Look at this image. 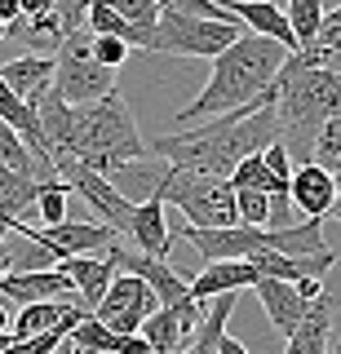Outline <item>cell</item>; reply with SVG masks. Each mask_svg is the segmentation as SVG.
Masks as SVG:
<instances>
[{"label": "cell", "instance_id": "cell-22", "mask_svg": "<svg viewBox=\"0 0 341 354\" xmlns=\"http://www.w3.org/2000/svg\"><path fill=\"white\" fill-rule=\"evenodd\" d=\"M58 270L71 279L75 297H80V306L89 310V315H93V306L102 301V292H107V288H111V279H116L111 257H62Z\"/></svg>", "mask_w": 341, "mask_h": 354}, {"label": "cell", "instance_id": "cell-27", "mask_svg": "<svg viewBox=\"0 0 341 354\" xmlns=\"http://www.w3.org/2000/svg\"><path fill=\"white\" fill-rule=\"evenodd\" d=\"M67 337H71L75 354H116V332L107 328V324H98L93 315H84Z\"/></svg>", "mask_w": 341, "mask_h": 354}, {"label": "cell", "instance_id": "cell-14", "mask_svg": "<svg viewBox=\"0 0 341 354\" xmlns=\"http://www.w3.org/2000/svg\"><path fill=\"white\" fill-rule=\"evenodd\" d=\"M217 5H226V14L235 18L239 27H248L252 36L275 40V44H284L288 53H297V36L288 27V14H284L275 0H217Z\"/></svg>", "mask_w": 341, "mask_h": 354}, {"label": "cell", "instance_id": "cell-11", "mask_svg": "<svg viewBox=\"0 0 341 354\" xmlns=\"http://www.w3.org/2000/svg\"><path fill=\"white\" fill-rule=\"evenodd\" d=\"M178 235L200 252L204 261H248L257 252H270L275 248V235L261 226H222V230H195V226H182Z\"/></svg>", "mask_w": 341, "mask_h": 354}, {"label": "cell", "instance_id": "cell-45", "mask_svg": "<svg viewBox=\"0 0 341 354\" xmlns=\"http://www.w3.org/2000/svg\"><path fill=\"white\" fill-rule=\"evenodd\" d=\"M5 36H9V27H5V22H0V40H5Z\"/></svg>", "mask_w": 341, "mask_h": 354}, {"label": "cell", "instance_id": "cell-25", "mask_svg": "<svg viewBox=\"0 0 341 354\" xmlns=\"http://www.w3.org/2000/svg\"><path fill=\"white\" fill-rule=\"evenodd\" d=\"M270 235H275V248H270V252H284V257H319V252H328V243H324V221H315V217L293 221V226L270 230Z\"/></svg>", "mask_w": 341, "mask_h": 354}, {"label": "cell", "instance_id": "cell-4", "mask_svg": "<svg viewBox=\"0 0 341 354\" xmlns=\"http://www.w3.org/2000/svg\"><path fill=\"white\" fill-rule=\"evenodd\" d=\"M147 142L138 133V120L129 102L116 93H107L102 102H89V106H75V124H71V147H67V160L84 164V169L111 177L116 169L125 164H138L147 160Z\"/></svg>", "mask_w": 341, "mask_h": 354}, {"label": "cell", "instance_id": "cell-24", "mask_svg": "<svg viewBox=\"0 0 341 354\" xmlns=\"http://www.w3.org/2000/svg\"><path fill=\"white\" fill-rule=\"evenodd\" d=\"M40 182H45V177H27V173H14V169L0 164V230H5V235H9L14 221H23L27 208H36Z\"/></svg>", "mask_w": 341, "mask_h": 354}, {"label": "cell", "instance_id": "cell-21", "mask_svg": "<svg viewBox=\"0 0 341 354\" xmlns=\"http://www.w3.org/2000/svg\"><path fill=\"white\" fill-rule=\"evenodd\" d=\"M257 266L261 279H284V283H302V279H319L324 283V274L337 266V252H319V257H284V252H257V257H248Z\"/></svg>", "mask_w": 341, "mask_h": 354}, {"label": "cell", "instance_id": "cell-35", "mask_svg": "<svg viewBox=\"0 0 341 354\" xmlns=\"http://www.w3.org/2000/svg\"><path fill=\"white\" fill-rule=\"evenodd\" d=\"M89 49H93V62L107 66V71H120V66L129 62V53H133L125 40H116V36H93Z\"/></svg>", "mask_w": 341, "mask_h": 354}, {"label": "cell", "instance_id": "cell-10", "mask_svg": "<svg viewBox=\"0 0 341 354\" xmlns=\"http://www.w3.org/2000/svg\"><path fill=\"white\" fill-rule=\"evenodd\" d=\"M156 310H160V301H156V292H151L147 283L133 279V274H120L116 270L111 288H107L102 301L93 306V319H98V324H107L116 337H133V332H142V324H147Z\"/></svg>", "mask_w": 341, "mask_h": 354}, {"label": "cell", "instance_id": "cell-12", "mask_svg": "<svg viewBox=\"0 0 341 354\" xmlns=\"http://www.w3.org/2000/svg\"><path fill=\"white\" fill-rule=\"evenodd\" d=\"M107 257H111V266H116L120 274H133V279L147 283L151 292H156V301H160V306H178V301H186V297H191V283H186L164 257L129 252V248H120V243H111V248H107Z\"/></svg>", "mask_w": 341, "mask_h": 354}, {"label": "cell", "instance_id": "cell-2", "mask_svg": "<svg viewBox=\"0 0 341 354\" xmlns=\"http://www.w3.org/2000/svg\"><path fill=\"white\" fill-rule=\"evenodd\" d=\"M284 58H288V49L275 40H261L244 31L230 49H222L213 58V71H208V84L200 88V97H195L191 106L178 111V124H195V120H217L226 115V111H244L252 106L261 93L275 84V75H279Z\"/></svg>", "mask_w": 341, "mask_h": 354}, {"label": "cell", "instance_id": "cell-9", "mask_svg": "<svg viewBox=\"0 0 341 354\" xmlns=\"http://www.w3.org/2000/svg\"><path fill=\"white\" fill-rule=\"evenodd\" d=\"M9 230H18L23 239L31 243H40V248H49L53 257H98V252H107L116 239V230L111 226H102V221H58V226H27V221H14Z\"/></svg>", "mask_w": 341, "mask_h": 354}, {"label": "cell", "instance_id": "cell-40", "mask_svg": "<svg viewBox=\"0 0 341 354\" xmlns=\"http://www.w3.org/2000/svg\"><path fill=\"white\" fill-rule=\"evenodd\" d=\"M0 22H5V27L23 22V9H18V0H0Z\"/></svg>", "mask_w": 341, "mask_h": 354}, {"label": "cell", "instance_id": "cell-5", "mask_svg": "<svg viewBox=\"0 0 341 354\" xmlns=\"http://www.w3.org/2000/svg\"><path fill=\"white\" fill-rule=\"evenodd\" d=\"M156 195L164 204H173L186 217V226L195 230H222V226H239L235 213V186L226 177H204V173H186V169H164Z\"/></svg>", "mask_w": 341, "mask_h": 354}, {"label": "cell", "instance_id": "cell-26", "mask_svg": "<svg viewBox=\"0 0 341 354\" xmlns=\"http://www.w3.org/2000/svg\"><path fill=\"white\" fill-rule=\"evenodd\" d=\"M84 31H89V36H116V40H125L129 49H147V40H151V36H142L138 27H129L107 0H93V5H89V14H84Z\"/></svg>", "mask_w": 341, "mask_h": 354}, {"label": "cell", "instance_id": "cell-19", "mask_svg": "<svg viewBox=\"0 0 341 354\" xmlns=\"http://www.w3.org/2000/svg\"><path fill=\"white\" fill-rule=\"evenodd\" d=\"M0 80H5V88L18 97V102L36 106L40 97L49 93L53 58H45V53H23V58H14V62H0Z\"/></svg>", "mask_w": 341, "mask_h": 354}, {"label": "cell", "instance_id": "cell-6", "mask_svg": "<svg viewBox=\"0 0 341 354\" xmlns=\"http://www.w3.org/2000/svg\"><path fill=\"white\" fill-rule=\"evenodd\" d=\"M93 36L89 31H67L58 40V53H53V80L49 88L62 97L67 106H89V102H102L107 93H116V71L93 62Z\"/></svg>", "mask_w": 341, "mask_h": 354}, {"label": "cell", "instance_id": "cell-28", "mask_svg": "<svg viewBox=\"0 0 341 354\" xmlns=\"http://www.w3.org/2000/svg\"><path fill=\"white\" fill-rule=\"evenodd\" d=\"M0 164L14 169V173H27V177H45V173H40V164H36V155L27 151V142L18 138L5 120H0Z\"/></svg>", "mask_w": 341, "mask_h": 354}, {"label": "cell", "instance_id": "cell-34", "mask_svg": "<svg viewBox=\"0 0 341 354\" xmlns=\"http://www.w3.org/2000/svg\"><path fill=\"white\" fill-rule=\"evenodd\" d=\"M160 14H182V18H208V22H235L226 14V5L217 0H156Z\"/></svg>", "mask_w": 341, "mask_h": 354}, {"label": "cell", "instance_id": "cell-39", "mask_svg": "<svg viewBox=\"0 0 341 354\" xmlns=\"http://www.w3.org/2000/svg\"><path fill=\"white\" fill-rule=\"evenodd\" d=\"M18 9H23V18H40V14H53V0H18Z\"/></svg>", "mask_w": 341, "mask_h": 354}, {"label": "cell", "instance_id": "cell-44", "mask_svg": "<svg viewBox=\"0 0 341 354\" xmlns=\"http://www.w3.org/2000/svg\"><path fill=\"white\" fill-rule=\"evenodd\" d=\"M9 328H14V315H9L5 301H0V332H9Z\"/></svg>", "mask_w": 341, "mask_h": 354}, {"label": "cell", "instance_id": "cell-37", "mask_svg": "<svg viewBox=\"0 0 341 354\" xmlns=\"http://www.w3.org/2000/svg\"><path fill=\"white\" fill-rule=\"evenodd\" d=\"M261 164L270 169V177H279V182H293V155L284 142H270L266 151H261Z\"/></svg>", "mask_w": 341, "mask_h": 354}, {"label": "cell", "instance_id": "cell-32", "mask_svg": "<svg viewBox=\"0 0 341 354\" xmlns=\"http://www.w3.org/2000/svg\"><path fill=\"white\" fill-rule=\"evenodd\" d=\"M235 213H239V226H270V195L266 191H248L239 186L235 191Z\"/></svg>", "mask_w": 341, "mask_h": 354}, {"label": "cell", "instance_id": "cell-8", "mask_svg": "<svg viewBox=\"0 0 341 354\" xmlns=\"http://www.w3.org/2000/svg\"><path fill=\"white\" fill-rule=\"evenodd\" d=\"M53 173L67 182V191H75L98 217H102V226H111L116 235H120V230H129V221H133V199H129L125 191H116L111 177L84 169V164H75V160H58V164H53Z\"/></svg>", "mask_w": 341, "mask_h": 354}, {"label": "cell", "instance_id": "cell-23", "mask_svg": "<svg viewBox=\"0 0 341 354\" xmlns=\"http://www.w3.org/2000/svg\"><path fill=\"white\" fill-rule=\"evenodd\" d=\"M328 332H333V297L319 292L306 310V319L293 328L284 354H328Z\"/></svg>", "mask_w": 341, "mask_h": 354}, {"label": "cell", "instance_id": "cell-30", "mask_svg": "<svg viewBox=\"0 0 341 354\" xmlns=\"http://www.w3.org/2000/svg\"><path fill=\"white\" fill-rule=\"evenodd\" d=\"M67 182L62 177H45L40 182V195H36V217L45 221V226H58V221H67Z\"/></svg>", "mask_w": 341, "mask_h": 354}, {"label": "cell", "instance_id": "cell-15", "mask_svg": "<svg viewBox=\"0 0 341 354\" xmlns=\"http://www.w3.org/2000/svg\"><path fill=\"white\" fill-rule=\"evenodd\" d=\"M75 288L71 279L53 266V270H9L0 274V297H9V301H62V297H71Z\"/></svg>", "mask_w": 341, "mask_h": 354}, {"label": "cell", "instance_id": "cell-43", "mask_svg": "<svg viewBox=\"0 0 341 354\" xmlns=\"http://www.w3.org/2000/svg\"><path fill=\"white\" fill-rule=\"evenodd\" d=\"M0 274H9V243H5V230H0Z\"/></svg>", "mask_w": 341, "mask_h": 354}, {"label": "cell", "instance_id": "cell-20", "mask_svg": "<svg viewBox=\"0 0 341 354\" xmlns=\"http://www.w3.org/2000/svg\"><path fill=\"white\" fill-rule=\"evenodd\" d=\"M261 274L252 261H204V270L195 274L191 283V301H213V297H226V292H239V288H252Z\"/></svg>", "mask_w": 341, "mask_h": 354}, {"label": "cell", "instance_id": "cell-36", "mask_svg": "<svg viewBox=\"0 0 341 354\" xmlns=\"http://www.w3.org/2000/svg\"><path fill=\"white\" fill-rule=\"evenodd\" d=\"M89 5H93V0H53V14H58V22H62V36L84 27V14H89Z\"/></svg>", "mask_w": 341, "mask_h": 354}, {"label": "cell", "instance_id": "cell-41", "mask_svg": "<svg viewBox=\"0 0 341 354\" xmlns=\"http://www.w3.org/2000/svg\"><path fill=\"white\" fill-rule=\"evenodd\" d=\"M217 354H248V346H244V341H235V337L226 332V337L217 341Z\"/></svg>", "mask_w": 341, "mask_h": 354}, {"label": "cell", "instance_id": "cell-7", "mask_svg": "<svg viewBox=\"0 0 341 354\" xmlns=\"http://www.w3.org/2000/svg\"><path fill=\"white\" fill-rule=\"evenodd\" d=\"M244 27L239 22H208V18H182V14H160L151 31V53H178V58H208L213 62L222 49H230Z\"/></svg>", "mask_w": 341, "mask_h": 354}, {"label": "cell", "instance_id": "cell-29", "mask_svg": "<svg viewBox=\"0 0 341 354\" xmlns=\"http://www.w3.org/2000/svg\"><path fill=\"white\" fill-rule=\"evenodd\" d=\"M311 164H319L324 173H337V169H341V115H333L324 129L315 133V142H311Z\"/></svg>", "mask_w": 341, "mask_h": 354}, {"label": "cell", "instance_id": "cell-18", "mask_svg": "<svg viewBox=\"0 0 341 354\" xmlns=\"http://www.w3.org/2000/svg\"><path fill=\"white\" fill-rule=\"evenodd\" d=\"M164 199L160 195H147L133 204V221H129V235H133L138 252L147 257H164L169 261V248H173V230H169V217H164Z\"/></svg>", "mask_w": 341, "mask_h": 354}, {"label": "cell", "instance_id": "cell-33", "mask_svg": "<svg viewBox=\"0 0 341 354\" xmlns=\"http://www.w3.org/2000/svg\"><path fill=\"white\" fill-rule=\"evenodd\" d=\"M107 5H111L116 14L129 22V27H138L142 36H151V31H156V22H160V5H156V0H107Z\"/></svg>", "mask_w": 341, "mask_h": 354}, {"label": "cell", "instance_id": "cell-16", "mask_svg": "<svg viewBox=\"0 0 341 354\" xmlns=\"http://www.w3.org/2000/svg\"><path fill=\"white\" fill-rule=\"evenodd\" d=\"M252 292H257V301H261V310H266L270 328L279 332L284 341L293 337V328L302 324L306 310H311V301L297 292V283H284V279H257V283H252Z\"/></svg>", "mask_w": 341, "mask_h": 354}, {"label": "cell", "instance_id": "cell-3", "mask_svg": "<svg viewBox=\"0 0 341 354\" xmlns=\"http://www.w3.org/2000/svg\"><path fill=\"white\" fill-rule=\"evenodd\" d=\"M333 115H341V75L319 71V66H302L288 53L279 75H275V120H279V142L288 147V155L302 151L311 160L315 133Z\"/></svg>", "mask_w": 341, "mask_h": 354}, {"label": "cell", "instance_id": "cell-42", "mask_svg": "<svg viewBox=\"0 0 341 354\" xmlns=\"http://www.w3.org/2000/svg\"><path fill=\"white\" fill-rule=\"evenodd\" d=\"M297 292H302L306 301H315V297L324 292V283H319V279H302V283H297Z\"/></svg>", "mask_w": 341, "mask_h": 354}, {"label": "cell", "instance_id": "cell-38", "mask_svg": "<svg viewBox=\"0 0 341 354\" xmlns=\"http://www.w3.org/2000/svg\"><path fill=\"white\" fill-rule=\"evenodd\" d=\"M116 354H156V350L133 332V337H116Z\"/></svg>", "mask_w": 341, "mask_h": 354}, {"label": "cell", "instance_id": "cell-1", "mask_svg": "<svg viewBox=\"0 0 341 354\" xmlns=\"http://www.w3.org/2000/svg\"><path fill=\"white\" fill-rule=\"evenodd\" d=\"M279 142V120H275V84L244 111H226V115L208 120L200 129L186 133H164V138L147 142L151 155L169 160L173 169L186 173H204V177H230L239 160L261 155Z\"/></svg>", "mask_w": 341, "mask_h": 354}, {"label": "cell", "instance_id": "cell-17", "mask_svg": "<svg viewBox=\"0 0 341 354\" xmlns=\"http://www.w3.org/2000/svg\"><path fill=\"white\" fill-rule=\"evenodd\" d=\"M288 199H293V213L324 221L333 213V173H324L319 164H297L293 182H288Z\"/></svg>", "mask_w": 341, "mask_h": 354}, {"label": "cell", "instance_id": "cell-31", "mask_svg": "<svg viewBox=\"0 0 341 354\" xmlns=\"http://www.w3.org/2000/svg\"><path fill=\"white\" fill-rule=\"evenodd\" d=\"M284 14H288V27H293V36H297V49H302V44L319 31V22H324L328 9H324V0H288Z\"/></svg>", "mask_w": 341, "mask_h": 354}, {"label": "cell", "instance_id": "cell-13", "mask_svg": "<svg viewBox=\"0 0 341 354\" xmlns=\"http://www.w3.org/2000/svg\"><path fill=\"white\" fill-rule=\"evenodd\" d=\"M204 306L208 301H178V306H160L156 315L142 324L138 337L147 341L156 354H182L186 350V341L195 337V328H200V319H204Z\"/></svg>", "mask_w": 341, "mask_h": 354}]
</instances>
